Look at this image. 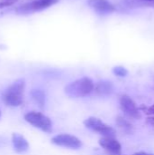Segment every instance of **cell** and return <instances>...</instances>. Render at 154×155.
Instances as JSON below:
<instances>
[{
    "label": "cell",
    "mask_w": 154,
    "mask_h": 155,
    "mask_svg": "<svg viewBox=\"0 0 154 155\" xmlns=\"http://www.w3.org/2000/svg\"><path fill=\"white\" fill-rule=\"evenodd\" d=\"M113 74L116 76H119V77H125L128 74L127 69L124 68L123 66H121V65H118V66L113 67Z\"/></svg>",
    "instance_id": "15"
},
{
    "label": "cell",
    "mask_w": 154,
    "mask_h": 155,
    "mask_svg": "<svg viewBox=\"0 0 154 155\" xmlns=\"http://www.w3.org/2000/svg\"><path fill=\"white\" fill-rule=\"evenodd\" d=\"M0 115H1V112H0Z\"/></svg>",
    "instance_id": "19"
},
{
    "label": "cell",
    "mask_w": 154,
    "mask_h": 155,
    "mask_svg": "<svg viewBox=\"0 0 154 155\" xmlns=\"http://www.w3.org/2000/svg\"><path fill=\"white\" fill-rule=\"evenodd\" d=\"M25 88V83L24 79H18L15 81L4 93V103L11 107H16L23 103V94Z\"/></svg>",
    "instance_id": "2"
},
{
    "label": "cell",
    "mask_w": 154,
    "mask_h": 155,
    "mask_svg": "<svg viewBox=\"0 0 154 155\" xmlns=\"http://www.w3.org/2000/svg\"><path fill=\"white\" fill-rule=\"evenodd\" d=\"M31 95L33 97V99L34 100V102L39 105V107L43 108L45 103V94L42 90L39 89H34L31 92Z\"/></svg>",
    "instance_id": "13"
},
{
    "label": "cell",
    "mask_w": 154,
    "mask_h": 155,
    "mask_svg": "<svg viewBox=\"0 0 154 155\" xmlns=\"http://www.w3.org/2000/svg\"><path fill=\"white\" fill-rule=\"evenodd\" d=\"M95 93L97 95L104 97L110 95L113 92V85L109 81H100L94 86Z\"/></svg>",
    "instance_id": "11"
},
{
    "label": "cell",
    "mask_w": 154,
    "mask_h": 155,
    "mask_svg": "<svg viewBox=\"0 0 154 155\" xmlns=\"http://www.w3.org/2000/svg\"><path fill=\"white\" fill-rule=\"evenodd\" d=\"M25 120L34 126L35 128L40 129L41 131L44 133H51L53 126H52V122L47 117L42 113L39 112H30L27 113L25 115Z\"/></svg>",
    "instance_id": "4"
},
{
    "label": "cell",
    "mask_w": 154,
    "mask_h": 155,
    "mask_svg": "<svg viewBox=\"0 0 154 155\" xmlns=\"http://www.w3.org/2000/svg\"><path fill=\"white\" fill-rule=\"evenodd\" d=\"M146 113L149 114H154V104L152 106L149 107L148 109H146Z\"/></svg>",
    "instance_id": "17"
},
{
    "label": "cell",
    "mask_w": 154,
    "mask_h": 155,
    "mask_svg": "<svg viewBox=\"0 0 154 155\" xmlns=\"http://www.w3.org/2000/svg\"><path fill=\"white\" fill-rule=\"evenodd\" d=\"M17 0H2L0 1V9L6 7V6H10L12 5H14Z\"/></svg>",
    "instance_id": "16"
},
{
    "label": "cell",
    "mask_w": 154,
    "mask_h": 155,
    "mask_svg": "<svg viewBox=\"0 0 154 155\" xmlns=\"http://www.w3.org/2000/svg\"><path fill=\"white\" fill-rule=\"evenodd\" d=\"M120 106L122 111L130 118L133 119H140L141 118V113L136 105V103L126 94H123L120 98Z\"/></svg>",
    "instance_id": "7"
},
{
    "label": "cell",
    "mask_w": 154,
    "mask_h": 155,
    "mask_svg": "<svg viewBox=\"0 0 154 155\" xmlns=\"http://www.w3.org/2000/svg\"><path fill=\"white\" fill-rule=\"evenodd\" d=\"M89 6L100 14H110L115 11V6L108 0H88Z\"/></svg>",
    "instance_id": "9"
},
{
    "label": "cell",
    "mask_w": 154,
    "mask_h": 155,
    "mask_svg": "<svg viewBox=\"0 0 154 155\" xmlns=\"http://www.w3.org/2000/svg\"><path fill=\"white\" fill-rule=\"evenodd\" d=\"M51 142H52V143H54L57 146L65 147V148L74 149V150H77V149L81 148L83 145V143L81 142L80 139H78L77 137H75L74 135L67 134H58V135L53 137Z\"/></svg>",
    "instance_id": "6"
},
{
    "label": "cell",
    "mask_w": 154,
    "mask_h": 155,
    "mask_svg": "<svg viewBox=\"0 0 154 155\" xmlns=\"http://www.w3.org/2000/svg\"><path fill=\"white\" fill-rule=\"evenodd\" d=\"M133 155H154V154L153 153H145V152H139V153H135Z\"/></svg>",
    "instance_id": "18"
},
{
    "label": "cell",
    "mask_w": 154,
    "mask_h": 155,
    "mask_svg": "<svg viewBox=\"0 0 154 155\" xmlns=\"http://www.w3.org/2000/svg\"><path fill=\"white\" fill-rule=\"evenodd\" d=\"M58 1L59 0H30L29 2L16 7L15 12L19 15L32 14L48 8L58 3Z\"/></svg>",
    "instance_id": "3"
},
{
    "label": "cell",
    "mask_w": 154,
    "mask_h": 155,
    "mask_svg": "<svg viewBox=\"0 0 154 155\" xmlns=\"http://www.w3.org/2000/svg\"><path fill=\"white\" fill-rule=\"evenodd\" d=\"M84 124L86 128L90 129L94 133H98L99 134L103 135L104 137H115L116 132L115 130L104 124L103 121L96 117H89L84 122Z\"/></svg>",
    "instance_id": "5"
},
{
    "label": "cell",
    "mask_w": 154,
    "mask_h": 155,
    "mask_svg": "<svg viewBox=\"0 0 154 155\" xmlns=\"http://www.w3.org/2000/svg\"><path fill=\"white\" fill-rule=\"evenodd\" d=\"M12 143L14 146V150L18 153H23L29 149V143L26 139L19 134H12Z\"/></svg>",
    "instance_id": "10"
},
{
    "label": "cell",
    "mask_w": 154,
    "mask_h": 155,
    "mask_svg": "<svg viewBox=\"0 0 154 155\" xmlns=\"http://www.w3.org/2000/svg\"><path fill=\"white\" fill-rule=\"evenodd\" d=\"M93 89L94 84L92 79L83 77L67 84L64 88V92L71 98H80L90 94Z\"/></svg>",
    "instance_id": "1"
},
{
    "label": "cell",
    "mask_w": 154,
    "mask_h": 155,
    "mask_svg": "<svg viewBox=\"0 0 154 155\" xmlns=\"http://www.w3.org/2000/svg\"><path fill=\"white\" fill-rule=\"evenodd\" d=\"M99 144L112 155H120L122 153L121 143L113 137H103L99 140Z\"/></svg>",
    "instance_id": "8"
},
{
    "label": "cell",
    "mask_w": 154,
    "mask_h": 155,
    "mask_svg": "<svg viewBox=\"0 0 154 155\" xmlns=\"http://www.w3.org/2000/svg\"><path fill=\"white\" fill-rule=\"evenodd\" d=\"M116 124L119 126V128L126 134H132L133 131V127L131 124V123L122 116H118L116 118Z\"/></svg>",
    "instance_id": "12"
},
{
    "label": "cell",
    "mask_w": 154,
    "mask_h": 155,
    "mask_svg": "<svg viewBox=\"0 0 154 155\" xmlns=\"http://www.w3.org/2000/svg\"><path fill=\"white\" fill-rule=\"evenodd\" d=\"M124 3L131 6H154V0H123Z\"/></svg>",
    "instance_id": "14"
}]
</instances>
